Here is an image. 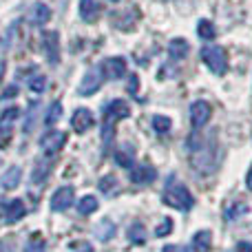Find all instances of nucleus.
Segmentation results:
<instances>
[{"instance_id": "11", "label": "nucleus", "mask_w": 252, "mask_h": 252, "mask_svg": "<svg viewBox=\"0 0 252 252\" xmlns=\"http://www.w3.org/2000/svg\"><path fill=\"white\" fill-rule=\"evenodd\" d=\"M102 69V75H104V80H120L126 75V60L124 58H106L104 62L100 64Z\"/></svg>"}, {"instance_id": "28", "label": "nucleus", "mask_w": 252, "mask_h": 252, "mask_svg": "<svg viewBox=\"0 0 252 252\" xmlns=\"http://www.w3.org/2000/svg\"><path fill=\"white\" fill-rule=\"evenodd\" d=\"M27 87H29L33 93H42L44 89H47V78H44L42 73H35L27 80Z\"/></svg>"}, {"instance_id": "29", "label": "nucleus", "mask_w": 252, "mask_h": 252, "mask_svg": "<svg viewBox=\"0 0 252 252\" xmlns=\"http://www.w3.org/2000/svg\"><path fill=\"white\" fill-rule=\"evenodd\" d=\"M25 252H47V244H44L42 235H33L31 241H27Z\"/></svg>"}, {"instance_id": "38", "label": "nucleus", "mask_w": 252, "mask_h": 252, "mask_svg": "<svg viewBox=\"0 0 252 252\" xmlns=\"http://www.w3.org/2000/svg\"><path fill=\"white\" fill-rule=\"evenodd\" d=\"M232 252H252V244L250 241H239V244L232 248Z\"/></svg>"}, {"instance_id": "33", "label": "nucleus", "mask_w": 252, "mask_h": 252, "mask_svg": "<svg viewBox=\"0 0 252 252\" xmlns=\"http://www.w3.org/2000/svg\"><path fill=\"white\" fill-rule=\"evenodd\" d=\"M248 213V206L246 204H235V208H228L226 210V217L230 219V221H235L237 217H241V215H246Z\"/></svg>"}, {"instance_id": "7", "label": "nucleus", "mask_w": 252, "mask_h": 252, "mask_svg": "<svg viewBox=\"0 0 252 252\" xmlns=\"http://www.w3.org/2000/svg\"><path fill=\"white\" fill-rule=\"evenodd\" d=\"M25 215H27L25 201L11 199V201H7V204H2V208H0V221L7 223V226H13V223H18Z\"/></svg>"}, {"instance_id": "24", "label": "nucleus", "mask_w": 252, "mask_h": 252, "mask_svg": "<svg viewBox=\"0 0 252 252\" xmlns=\"http://www.w3.org/2000/svg\"><path fill=\"white\" fill-rule=\"evenodd\" d=\"M146 228L142 226L139 221H135L133 226L128 228V241L130 244H135V246H142V244H146Z\"/></svg>"}, {"instance_id": "12", "label": "nucleus", "mask_w": 252, "mask_h": 252, "mask_svg": "<svg viewBox=\"0 0 252 252\" xmlns=\"http://www.w3.org/2000/svg\"><path fill=\"white\" fill-rule=\"evenodd\" d=\"M42 51L51 64H58V60H60V35H58V31H47L42 35Z\"/></svg>"}, {"instance_id": "41", "label": "nucleus", "mask_w": 252, "mask_h": 252, "mask_svg": "<svg viewBox=\"0 0 252 252\" xmlns=\"http://www.w3.org/2000/svg\"><path fill=\"white\" fill-rule=\"evenodd\" d=\"M109 2H120V0H109Z\"/></svg>"}, {"instance_id": "23", "label": "nucleus", "mask_w": 252, "mask_h": 252, "mask_svg": "<svg viewBox=\"0 0 252 252\" xmlns=\"http://www.w3.org/2000/svg\"><path fill=\"white\" fill-rule=\"evenodd\" d=\"M49 170H51V161H42L40 159L38 164L33 166V173H31V182L33 184H44L49 177Z\"/></svg>"}, {"instance_id": "18", "label": "nucleus", "mask_w": 252, "mask_h": 252, "mask_svg": "<svg viewBox=\"0 0 252 252\" xmlns=\"http://www.w3.org/2000/svg\"><path fill=\"white\" fill-rule=\"evenodd\" d=\"M188 51H190V44H188V40L173 38L168 42V58H170V60H184V58L188 56Z\"/></svg>"}, {"instance_id": "35", "label": "nucleus", "mask_w": 252, "mask_h": 252, "mask_svg": "<svg viewBox=\"0 0 252 252\" xmlns=\"http://www.w3.org/2000/svg\"><path fill=\"white\" fill-rule=\"evenodd\" d=\"M71 250L73 252H93V246L89 241H80V244H71Z\"/></svg>"}, {"instance_id": "6", "label": "nucleus", "mask_w": 252, "mask_h": 252, "mask_svg": "<svg viewBox=\"0 0 252 252\" xmlns=\"http://www.w3.org/2000/svg\"><path fill=\"white\" fill-rule=\"evenodd\" d=\"M20 109L18 106H9L0 113V148H4L11 142V133H13V124H16Z\"/></svg>"}, {"instance_id": "21", "label": "nucleus", "mask_w": 252, "mask_h": 252, "mask_svg": "<svg viewBox=\"0 0 252 252\" xmlns=\"http://www.w3.org/2000/svg\"><path fill=\"white\" fill-rule=\"evenodd\" d=\"M115 230H118V228H115V223L111 221V219H102L95 226V237L100 241H111L115 237Z\"/></svg>"}, {"instance_id": "31", "label": "nucleus", "mask_w": 252, "mask_h": 252, "mask_svg": "<svg viewBox=\"0 0 252 252\" xmlns=\"http://www.w3.org/2000/svg\"><path fill=\"white\" fill-rule=\"evenodd\" d=\"M173 219H161V223L155 228V235L157 237H168L170 232H173Z\"/></svg>"}, {"instance_id": "20", "label": "nucleus", "mask_w": 252, "mask_h": 252, "mask_svg": "<svg viewBox=\"0 0 252 252\" xmlns=\"http://www.w3.org/2000/svg\"><path fill=\"white\" fill-rule=\"evenodd\" d=\"M49 20H51V9L44 2H35L33 7H31V22H33L35 27H44Z\"/></svg>"}, {"instance_id": "34", "label": "nucleus", "mask_w": 252, "mask_h": 252, "mask_svg": "<svg viewBox=\"0 0 252 252\" xmlns=\"http://www.w3.org/2000/svg\"><path fill=\"white\" fill-rule=\"evenodd\" d=\"M137 91H139V78H137V73H133L128 78V93L135 97L137 95Z\"/></svg>"}, {"instance_id": "5", "label": "nucleus", "mask_w": 252, "mask_h": 252, "mask_svg": "<svg viewBox=\"0 0 252 252\" xmlns=\"http://www.w3.org/2000/svg\"><path fill=\"white\" fill-rule=\"evenodd\" d=\"M102 82H104V75H102L100 64H97V66H91V69H89L87 73H84V78L80 80L78 93H80V95H82V97L93 95V93H97V91H100Z\"/></svg>"}, {"instance_id": "4", "label": "nucleus", "mask_w": 252, "mask_h": 252, "mask_svg": "<svg viewBox=\"0 0 252 252\" xmlns=\"http://www.w3.org/2000/svg\"><path fill=\"white\" fill-rule=\"evenodd\" d=\"M66 144V133L64 130H49L40 137V148H42L44 157H56L58 153L62 151V146Z\"/></svg>"}, {"instance_id": "3", "label": "nucleus", "mask_w": 252, "mask_h": 252, "mask_svg": "<svg viewBox=\"0 0 252 252\" xmlns=\"http://www.w3.org/2000/svg\"><path fill=\"white\" fill-rule=\"evenodd\" d=\"M201 60L204 64L213 71L215 75H226L228 71V53L223 47L219 44H208V47H201Z\"/></svg>"}, {"instance_id": "10", "label": "nucleus", "mask_w": 252, "mask_h": 252, "mask_svg": "<svg viewBox=\"0 0 252 252\" xmlns=\"http://www.w3.org/2000/svg\"><path fill=\"white\" fill-rule=\"evenodd\" d=\"M73 199H75V190L73 186H62L53 192L51 197V210L53 213H64L66 208L73 206Z\"/></svg>"}, {"instance_id": "26", "label": "nucleus", "mask_w": 252, "mask_h": 252, "mask_svg": "<svg viewBox=\"0 0 252 252\" xmlns=\"http://www.w3.org/2000/svg\"><path fill=\"white\" fill-rule=\"evenodd\" d=\"M62 113H64V109H62L60 102H53L51 106H49L47 115H44V126H53L58 122V120L62 118Z\"/></svg>"}, {"instance_id": "37", "label": "nucleus", "mask_w": 252, "mask_h": 252, "mask_svg": "<svg viewBox=\"0 0 252 252\" xmlns=\"http://www.w3.org/2000/svg\"><path fill=\"white\" fill-rule=\"evenodd\" d=\"M16 95H18V87H16V84H11L9 89H4V91H2L0 100H9V97H16Z\"/></svg>"}, {"instance_id": "32", "label": "nucleus", "mask_w": 252, "mask_h": 252, "mask_svg": "<svg viewBox=\"0 0 252 252\" xmlns=\"http://www.w3.org/2000/svg\"><path fill=\"white\" fill-rule=\"evenodd\" d=\"M35 111H38V102H33V104H31V109H29V118H27L25 126H22V130H25V135L33 130V126H35Z\"/></svg>"}, {"instance_id": "39", "label": "nucleus", "mask_w": 252, "mask_h": 252, "mask_svg": "<svg viewBox=\"0 0 252 252\" xmlns=\"http://www.w3.org/2000/svg\"><path fill=\"white\" fill-rule=\"evenodd\" d=\"M246 186L252 190V164H250V170H248V175H246Z\"/></svg>"}, {"instance_id": "22", "label": "nucleus", "mask_w": 252, "mask_h": 252, "mask_svg": "<svg viewBox=\"0 0 252 252\" xmlns=\"http://www.w3.org/2000/svg\"><path fill=\"white\" fill-rule=\"evenodd\" d=\"M97 197H93V195H84V197H80V201H78V206H75V208H78V213L80 215H84V217H87V215H93L97 210Z\"/></svg>"}, {"instance_id": "36", "label": "nucleus", "mask_w": 252, "mask_h": 252, "mask_svg": "<svg viewBox=\"0 0 252 252\" xmlns=\"http://www.w3.org/2000/svg\"><path fill=\"white\" fill-rule=\"evenodd\" d=\"M16 250V244L11 239H0V252H13Z\"/></svg>"}, {"instance_id": "8", "label": "nucleus", "mask_w": 252, "mask_h": 252, "mask_svg": "<svg viewBox=\"0 0 252 252\" xmlns=\"http://www.w3.org/2000/svg\"><path fill=\"white\" fill-rule=\"evenodd\" d=\"M210 115H213V109L206 100H195L190 104V124L192 128H204L206 124L210 122Z\"/></svg>"}, {"instance_id": "1", "label": "nucleus", "mask_w": 252, "mask_h": 252, "mask_svg": "<svg viewBox=\"0 0 252 252\" xmlns=\"http://www.w3.org/2000/svg\"><path fill=\"white\" fill-rule=\"evenodd\" d=\"M188 148L192 153V166L199 173H215V168L219 164V148H217L215 133L208 139L199 137V135H192L188 139Z\"/></svg>"}, {"instance_id": "15", "label": "nucleus", "mask_w": 252, "mask_h": 252, "mask_svg": "<svg viewBox=\"0 0 252 252\" xmlns=\"http://www.w3.org/2000/svg\"><path fill=\"white\" fill-rule=\"evenodd\" d=\"M78 11H80V18H82L84 22H95L97 18H100L102 7L97 0H80Z\"/></svg>"}, {"instance_id": "19", "label": "nucleus", "mask_w": 252, "mask_h": 252, "mask_svg": "<svg viewBox=\"0 0 252 252\" xmlns=\"http://www.w3.org/2000/svg\"><path fill=\"white\" fill-rule=\"evenodd\" d=\"M210 246H213V235H210V230L195 232V237H192V241H190L192 252H210Z\"/></svg>"}, {"instance_id": "30", "label": "nucleus", "mask_w": 252, "mask_h": 252, "mask_svg": "<svg viewBox=\"0 0 252 252\" xmlns=\"http://www.w3.org/2000/svg\"><path fill=\"white\" fill-rule=\"evenodd\" d=\"M97 188H100L104 195H111L113 188H118V179H115V175H106V177H102L100 182H97Z\"/></svg>"}, {"instance_id": "13", "label": "nucleus", "mask_w": 252, "mask_h": 252, "mask_svg": "<svg viewBox=\"0 0 252 252\" xmlns=\"http://www.w3.org/2000/svg\"><path fill=\"white\" fill-rule=\"evenodd\" d=\"M155 179H157V170L151 164H137L130 168V182L135 186H146V184H153Z\"/></svg>"}, {"instance_id": "17", "label": "nucleus", "mask_w": 252, "mask_h": 252, "mask_svg": "<svg viewBox=\"0 0 252 252\" xmlns=\"http://www.w3.org/2000/svg\"><path fill=\"white\" fill-rule=\"evenodd\" d=\"M113 159H115V164L122 166V168H133V161H135V148L130 146V144H122L120 148H115Z\"/></svg>"}, {"instance_id": "40", "label": "nucleus", "mask_w": 252, "mask_h": 252, "mask_svg": "<svg viewBox=\"0 0 252 252\" xmlns=\"http://www.w3.org/2000/svg\"><path fill=\"white\" fill-rule=\"evenodd\" d=\"M4 71H7V66H4V60H0V82H2V78H4Z\"/></svg>"}, {"instance_id": "27", "label": "nucleus", "mask_w": 252, "mask_h": 252, "mask_svg": "<svg viewBox=\"0 0 252 252\" xmlns=\"http://www.w3.org/2000/svg\"><path fill=\"white\" fill-rule=\"evenodd\" d=\"M151 126L153 130H155L157 135H164L170 130V126H173V122H170V118H166V115H155V118L151 120Z\"/></svg>"}, {"instance_id": "25", "label": "nucleus", "mask_w": 252, "mask_h": 252, "mask_svg": "<svg viewBox=\"0 0 252 252\" xmlns=\"http://www.w3.org/2000/svg\"><path fill=\"white\" fill-rule=\"evenodd\" d=\"M197 35L201 40H215L217 38V29H215V25L210 20H199L197 22Z\"/></svg>"}, {"instance_id": "9", "label": "nucleus", "mask_w": 252, "mask_h": 252, "mask_svg": "<svg viewBox=\"0 0 252 252\" xmlns=\"http://www.w3.org/2000/svg\"><path fill=\"white\" fill-rule=\"evenodd\" d=\"M130 115V106L126 100H120V97H115V100H111L109 104L104 106V113H102V120H109V122H120V120H126Z\"/></svg>"}, {"instance_id": "16", "label": "nucleus", "mask_w": 252, "mask_h": 252, "mask_svg": "<svg viewBox=\"0 0 252 252\" xmlns=\"http://www.w3.org/2000/svg\"><path fill=\"white\" fill-rule=\"evenodd\" d=\"M20 179H22V168L20 166H11V168L4 170L2 177H0V188H2V190H16Z\"/></svg>"}, {"instance_id": "2", "label": "nucleus", "mask_w": 252, "mask_h": 252, "mask_svg": "<svg viewBox=\"0 0 252 252\" xmlns=\"http://www.w3.org/2000/svg\"><path fill=\"white\" fill-rule=\"evenodd\" d=\"M161 201H164L166 206H170V208H175V210H182V213H186V210H190L192 206H195V197H192V192L188 190L186 184H182L175 175H170L168 182H166Z\"/></svg>"}, {"instance_id": "14", "label": "nucleus", "mask_w": 252, "mask_h": 252, "mask_svg": "<svg viewBox=\"0 0 252 252\" xmlns=\"http://www.w3.org/2000/svg\"><path fill=\"white\" fill-rule=\"evenodd\" d=\"M93 124H95V118H93V113L89 109H84V106H80V109H75L73 118H71V128L75 130L78 135L87 133L89 128H93Z\"/></svg>"}]
</instances>
